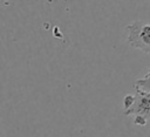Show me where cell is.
Listing matches in <instances>:
<instances>
[{
	"mask_svg": "<svg viewBox=\"0 0 150 137\" xmlns=\"http://www.w3.org/2000/svg\"><path fill=\"white\" fill-rule=\"evenodd\" d=\"M135 90V95H127L123 98L124 115L134 116L136 125H145L150 118V93Z\"/></svg>",
	"mask_w": 150,
	"mask_h": 137,
	"instance_id": "1",
	"label": "cell"
},
{
	"mask_svg": "<svg viewBox=\"0 0 150 137\" xmlns=\"http://www.w3.org/2000/svg\"><path fill=\"white\" fill-rule=\"evenodd\" d=\"M127 42L135 49L150 54V23L134 21L127 26Z\"/></svg>",
	"mask_w": 150,
	"mask_h": 137,
	"instance_id": "2",
	"label": "cell"
},
{
	"mask_svg": "<svg viewBox=\"0 0 150 137\" xmlns=\"http://www.w3.org/2000/svg\"><path fill=\"white\" fill-rule=\"evenodd\" d=\"M135 89H138V90L145 91V93H150V68L146 71V74L144 75V77L138 78L136 81Z\"/></svg>",
	"mask_w": 150,
	"mask_h": 137,
	"instance_id": "3",
	"label": "cell"
}]
</instances>
